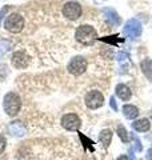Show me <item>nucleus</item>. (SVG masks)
Returning a JSON list of instances; mask_svg holds the SVG:
<instances>
[{
    "label": "nucleus",
    "mask_w": 152,
    "mask_h": 160,
    "mask_svg": "<svg viewBox=\"0 0 152 160\" xmlns=\"http://www.w3.org/2000/svg\"><path fill=\"white\" fill-rule=\"evenodd\" d=\"M75 38L79 43H82L83 46H92L96 40H99L96 29L92 26H88V24L79 26L75 32Z\"/></svg>",
    "instance_id": "f257e3e1"
},
{
    "label": "nucleus",
    "mask_w": 152,
    "mask_h": 160,
    "mask_svg": "<svg viewBox=\"0 0 152 160\" xmlns=\"http://www.w3.org/2000/svg\"><path fill=\"white\" fill-rule=\"evenodd\" d=\"M3 107L8 116L18 115L20 108H22V100H20L19 95L15 92H8L3 99Z\"/></svg>",
    "instance_id": "f03ea898"
},
{
    "label": "nucleus",
    "mask_w": 152,
    "mask_h": 160,
    "mask_svg": "<svg viewBox=\"0 0 152 160\" xmlns=\"http://www.w3.org/2000/svg\"><path fill=\"white\" fill-rule=\"evenodd\" d=\"M4 28L12 33H19L24 28V19L19 13H11L8 15L4 20Z\"/></svg>",
    "instance_id": "7ed1b4c3"
},
{
    "label": "nucleus",
    "mask_w": 152,
    "mask_h": 160,
    "mask_svg": "<svg viewBox=\"0 0 152 160\" xmlns=\"http://www.w3.org/2000/svg\"><path fill=\"white\" fill-rule=\"evenodd\" d=\"M87 67H88V62L85 58L73 56L69 60L67 69H68L69 73L73 75V76H80V75H83L85 71H87Z\"/></svg>",
    "instance_id": "20e7f679"
},
{
    "label": "nucleus",
    "mask_w": 152,
    "mask_h": 160,
    "mask_svg": "<svg viewBox=\"0 0 152 160\" xmlns=\"http://www.w3.org/2000/svg\"><path fill=\"white\" fill-rule=\"evenodd\" d=\"M84 102H85V106H87L89 109H98L104 104V96L100 91H89L84 98Z\"/></svg>",
    "instance_id": "39448f33"
},
{
    "label": "nucleus",
    "mask_w": 152,
    "mask_h": 160,
    "mask_svg": "<svg viewBox=\"0 0 152 160\" xmlns=\"http://www.w3.org/2000/svg\"><path fill=\"white\" fill-rule=\"evenodd\" d=\"M63 15L69 20H78L82 16V6L78 2H67L62 9Z\"/></svg>",
    "instance_id": "423d86ee"
},
{
    "label": "nucleus",
    "mask_w": 152,
    "mask_h": 160,
    "mask_svg": "<svg viewBox=\"0 0 152 160\" xmlns=\"http://www.w3.org/2000/svg\"><path fill=\"white\" fill-rule=\"evenodd\" d=\"M141 32H143V27L141 23L138 19H129L124 26V33L125 36H128L129 39H138Z\"/></svg>",
    "instance_id": "0eeeda50"
},
{
    "label": "nucleus",
    "mask_w": 152,
    "mask_h": 160,
    "mask_svg": "<svg viewBox=\"0 0 152 160\" xmlns=\"http://www.w3.org/2000/svg\"><path fill=\"white\" fill-rule=\"evenodd\" d=\"M62 126L67 131H79L82 122L76 113H65L62 118Z\"/></svg>",
    "instance_id": "6e6552de"
},
{
    "label": "nucleus",
    "mask_w": 152,
    "mask_h": 160,
    "mask_svg": "<svg viewBox=\"0 0 152 160\" xmlns=\"http://www.w3.org/2000/svg\"><path fill=\"white\" fill-rule=\"evenodd\" d=\"M11 63L15 68H19V69L25 68L29 63V56L25 53V51H16L12 55Z\"/></svg>",
    "instance_id": "1a4fd4ad"
},
{
    "label": "nucleus",
    "mask_w": 152,
    "mask_h": 160,
    "mask_svg": "<svg viewBox=\"0 0 152 160\" xmlns=\"http://www.w3.org/2000/svg\"><path fill=\"white\" fill-rule=\"evenodd\" d=\"M103 15H104V20L107 22L111 27H118L120 26L121 23V19L119 16V13L115 11L114 8H103Z\"/></svg>",
    "instance_id": "9d476101"
},
{
    "label": "nucleus",
    "mask_w": 152,
    "mask_h": 160,
    "mask_svg": "<svg viewBox=\"0 0 152 160\" xmlns=\"http://www.w3.org/2000/svg\"><path fill=\"white\" fill-rule=\"evenodd\" d=\"M8 132L11 133L12 136L23 138L25 135V127L20 120H15V122H11L8 124Z\"/></svg>",
    "instance_id": "9b49d317"
},
{
    "label": "nucleus",
    "mask_w": 152,
    "mask_h": 160,
    "mask_svg": "<svg viewBox=\"0 0 152 160\" xmlns=\"http://www.w3.org/2000/svg\"><path fill=\"white\" fill-rule=\"evenodd\" d=\"M116 95H118V98L121 99L123 102H128V100L131 99V96H132V92H131V89L128 86H125V84L120 83L116 86V89H115Z\"/></svg>",
    "instance_id": "f8f14e48"
},
{
    "label": "nucleus",
    "mask_w": 152,
    "mask_h": 160,
    "mask_svg": "<svg viewBox=\"0 0 152 160\" xmlns=\"http://www.w3.org/2000/svg\"><path fill=\"white\" fill-rule=\"evenodd\" d=\"M132 128L135 129V131L138 132H147L151 129V123L149 120L147 118H143V119H138L135 120V122L132 123Z\"/></svg>",
    "instance_id": "ddd939ff"
},
{
    "label": "nucleus",
    "mask_w": 152,
    "mask_h": 160,
    "mask_svg": "<svg viewBox=\"0 0 152 160\" xmlns=\"http://www.w3.org/2000/svg\"><path fill=\"white\" fill-rule=\"evenodd\" d=\"M123 115L127 119L134 120L139 116V108L132 106V104H124L123 106Z\"/></svg>",
    "instance_id": "4468645a"
},
{
    "label": "nucleus",
    "mask_w": 152,
    "mask_h": 160,
    "mask_svg": "<svg viewBox=\"0 0 152 160\" xmlns=\"http://www.w3.org/2000/svg\"><path fill=\"white\" fill-rule=\"evenodd\" d=\"M140 68H141V72L144 73V76L152 82V59L147 58L144 59L143 62L140 63Z\"/></svg>",
    "instance_id": "2eb2a0df"
},
{
    "label": "nucleus",
    "mask_w": 152,
    "mask_h": 160,
    "mask_svg": "<svg viewBox=\"0 0 152 160\" xmlns=\"http://www.w3.org/2000/svg\"><path fill=\"white\" fill-rule=\"evenodd\" d=\"M112 136H114V133L111 129H103L100 133H99V142L103 144V147L107 148L111 142H112Z\"/></svg>",
    "instance_id": "dca6fc26"
},
{
    "label": "nucleus",
    "mask_w": 152,
    "mask_h": 160,
    "mask_svg": "<svg viewBox=\"0 0 152 160\" xmlns=\"http://www.w3.org/2000/svg\"><path fill=\"white\" fill-rule=\"evenodd\" d=\"M116 132H118V136L120 138V140L123 143H128L129 142V135H128V131L125 129L124 126H118V128H116Z\"/></svg>",
    "instance_id": "f3484780"
},
{
    "label": "nucleus",
    "mask_w": 152,
    "mask_h": 160,
    "mask_svg": "<svg viewBox=\"0 0 152 160\" xmlns=\"http://www.w3.org/2000/svg\"><path fill=\"white\" fill-rule=\"evenodd\" d=\"M79 138H80V140L83 142L84 148L89 149L91 152H94V151H95V147H94V142H92V140H89L87 136H84V135H83V133H80V132H79Z\"/></svg>",
    "instance_id": "a211bd4d"
},
{
    "label": "nucleus",
    "mask_w": 152,
    "mask_h": 160,
    "mask_svg": "<svg viewBox=\"0 0 152 160\" xmlns=\"http://www.w3.org/2000/svg\"><path fill=\"white\" fill-rule=\"evenodd\" d=\"M99 40L104 43H109L112 46H116L118 42H121V39H118V35H112V36H105V38H99Z\"/></svg>",
    "instance_id": "6ab92c4d"
},
{
    "label": "nucleus",
    "mask_w": 152,
    "mask_h": 160,
    "mask_svg": "<svg viewBox=\"0 0 152 160\" xmlns=\"http://www.w3.org/2000/svg\"><path fill=\"white\" fill-rule=\"evenodd\" d=\"M115 59L118 60V62H120V63H123V62H128V59H129V56L127 55L125 52H118L115 55Z\"/></svg>",
    "instance_id": "aec40b11"
},
{
    "label": "nucleus",
    "mask_w": 152,
    "mask_h": 160,
    "mask_svg": "<svg viewBox=\"0 0 152 160\" xmlns=\"http://www.w3.org/2000/svg\"><path fill=\"white\" fill-rule=\"evenodd\" d=\"M132 140H134V143H135L136 152H141V151H143V147H141V144H140V140H139V138L136 136V135H132Z\"/></svg>",
    "instance_id": "412c9836"
},
{
    "label": "nucleus",
    "mask_w": 152,
    "mask_h": 160,
    "mask_svg": "<svg viewBox=\"0 0 152 160\" xmlns=\"http://www.w3.org/2000/svg\"><path fill=\"white\" fill-rule=\"evenodd\" d=\"M4 149H6V139H4L3 135H0V153H2Z\"/></svg>",
    "instance_id": "4be33fe9"
},
{
    "label": "nucleus",
    "mask_w": 152,
    "mask_h": 160,
    "mask_svg": "<svg viewBox=\"0 0 152 160\" xmlns=\"http://www.w3.org/2000/svg\"><path fill=\"white\" fill-rule=\"evenodd\" d=\"M109 104H111V108H112L114 111H118V104H116L115 96H112V98H111V100H109Z\"/></svg>",
    "instance_id": "5701e85b"
},
{
    "label": "nucleus",
    "mask_w": 152,
    "mask_h": 160,
    "mask_svg": "<svg viewBox=\"0 0 152 160\" xmlns=\"http://www.w3.org/2000/svg\"><path fill=\"white\" fill-rule=\"evenodd\" d=\"M7 11H8V7H4V8L0 9V23H2V19H3L4 15L7 13Z\"/></svg>",
    "instance_id": "b1692460"
},
{
    "label": "nucleus",
    "mask_w": 152,
    "mask_h": 160,
    "mask_svg": "<svg viewBox=\"0 0 152 160\" xmlns=\"http://www.w3.org/2000/svg\"><path fill=\"white\" fill-rule=\"evenodd\" d=\"M147 160H152V148L147 151Z\"/></svg>",
    "instance_id": "393cba45"
},
{
    "label": "nucleus",
    "mask_w": 152,
    "mask_h": 160,
    "mask_svg": "<svg viewBox=\"0 0 152 160\" xmlns=\"http://www.w3.org/2000/svg\"><path fill=\"white\" fill-rule=\"evenodd\" d=\"M118 160H129V158L127 156V155H120V156L118 158Z\"/></svg>",
    "instance_id": "a878e982"
},
{
    "label": "nucleus",
    "mask_w": 152,
    "mask_h": 160,
    "mask_svg": "<svg viewBox=\"0 0 152 160\" xmlns=\"http://www.w3.org/2000/svg\"><path fill=\"white\" fill-rule=\"evenodd\" d=\"M95 2H98V3H99V2H103V0H95Z\"/></svg>",
    "instance_id": "bb28decb"
},
{
    "label": "nucleus",
    "mask_w": 152,
    "mask_h": 160,
    "mask_svg": "<svg viewBox=\"0 0 152 160\" xmlns=\"http://www.w3.org/2000/svg\"><path fill=\"white\" fill-rule=\"evenodd\" d=\"M151 119H152V111H151Z\"/></svg>",
    "instance_id": "cd10ccee"
}]
</instances>
